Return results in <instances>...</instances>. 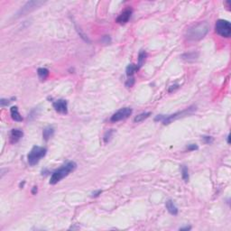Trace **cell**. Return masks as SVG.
Returning <instances> with one entry per match:
<instances>
[{
	"label": "cell",
	"mask_w": 231,
	"mask_h": 231,
	"mask_svg": "<svg viewBox=\"0 0 231 231\" xmlns=\"http://www.w3.org/2000/svg\"><path fill=\"white\" fill-rule=\"evenodd\" d=\"M137 70V68L135 64H129L127 67H126V75L127 76H132L134 74V72Z\"/></svg>",
	"instance_id": "cell-18"
},
{
	"label": "cell",
	"mask_w": 231,
	"mask_h": 231,
	"mask_svg": "<svg viewBox=\"0 0 231 231\" xmlns=\"http://www.w3.org/2000/svg\"><path fill=\"white\" fill-rule=\"evenodd\" d=\"M189 229H191V227H186L184 229H181V230H189Z\"/></svg>",
	"instance_id": "cell-24"
},
{
	"label": "cell",
	"mask_w": 231,
	"mask_h": 231,
	"mask_svg": "<svg viewBox=\"0 0 231 231\" xmlns=\"http://www.w3.org/2000/svg\"><path fill=\"white\" fill-rule=\"evenodd\" d=\"M165 206H166L167 211H168L172 215H177V213H178V208L175 206V204L173 203V201H171V200L167 201Z\"/></svg>",
	"instance_id": "cell-12"
},
{
	"label": "cell",
	"mask_w": 231,
	"mask_h": 231,
	"mask_svg": "<svg viewBox=\"0 0 231 231\" xmlns=\"http://www.w3.org/2000/svg\"><path fill=\"white\" fill-rule=\"evenodd\" d=\"M132 114V109L130 108H124L117 111L110 118L112 122H118L120 120L127 118Z\"/></svg>",
	"instance_id": "cell-5"
},
{
	"label": "cell",
	"mask_w": 231,
	"mask_h": 231,
	"mask_svg": "<svg viewBox=\"0 0 231 231\" xmlns=\"http://www.w3.org/2000/svg\"><path fill=\"white\" fill-rule=\"evenodd\" d=\"M37 73H38V76L40 77V79L44 80L49 75V70L45 68H39L37 70Z\"/></svg>",
	"instance_id": "cell-16"
},
{
	"label": "cell",
	"mask_w": 231,
	"mask_h": 231,
	"mask_svg": "<svg viewBox=\"0 0 231 231\" xmlns=\"http://www.w3.org/2000/svg\"><path fill=\"white\" fill-rule=\"evenodd\" d=\"M46 148L40 147V146H34L31 150V152L28 155V163L31 165H35L38 164V162L46 155Z\"/></svg>",
	"instance_id": "cell-3"
},
{
	"label": "cell",
	"mask_w": 231,
	"mask_h": 231,
	"mask_svg": "<svg viewBox=\"0 0 231 231\" xmlns=\"http://www.w3.org/2000/svg\"><path fill=\"white\" fill-rule=\"evenodd\" d=\"M23 136V131L19 130V129H13L10 133V141L12 144L17 143Z\"/></svg>",
	"instance_id": "cell-10"
},
{
	"label": "cell",
	"mask_w": 231,
	"mask_h": 231,
	"mask_svg": "<svg viewBox=\"0 0 231 231\" xmlns=\"http://www.w3.org/2000/svg\"><path fill=\"white\" fill-rule=\"evenodd\" d=\"M10 113H11V117L13 118V120L17 121V122H21L23 120V117L20 115V113L18 112V108L16 106L12 107L10 108Z\"/></svg>",
	"instance_id": "cell-11"
},
{
	"label": "cell",
	"mask_w": 231,
	"mask_h": 231,
	"mask_svg": "<svg viewBox=\"0 0 231 231\" xmlns=\"http://www.w3.org/2000/svg\"><path fill=\"white\" fill-rule=\"evenodd\" d=\"M131 15H132V9L131 8H127L117 18V23H121V24L126 23L128 22V20L130 19Z\"/></svg>",
	"instance_id": "cell-8"
},
{
	"label": "cell",
	"mask_w": 231,
	"mask_h": 231,
	"mask_svg": "<svg viewBox=\"0 0 231 231\" xmlns=\"http://www.w3.org/2000/svg\"><path fill=\"white\" fill-rule=\"evenodd\" d=\"M77 167V164L74 162H69L66 164H64L62 167H61L60 169H58L57 171H55L52 176H51V180H50V184H56L58 183L61 180H62L63 178H65L66 176H68L71 172H73Z\"/></svg>",
	"instance_id": "cell-2"
},
{
	"label": "cell",
	"mask_w": 231,
	"mask_h": 231,
	"mask_svg": "<svg viewBox=\"0 0 231 231\" xmlns=\"http://www.w3.org/2000/svg\"><path fill=\"white\" fill-rule=\"evenodd\" d=\"M35 192H37V187H33V193L34 194V193H35Z\"/></svg>",
	"instance_id": "cell-25"
},
{
	"label": "cell",
	"mask_w": 231,
	"mask_h": 231,
	"mask_svg": "<svg viewBox=\"0 0 231 231\" xmlns=\"http://www.w3.org/2000/svg\"><path fill=\"white\" fill-rule=\"evenodd\" d=\"M187 148H188L189 151H193V150H197V149H198V146H197L196 145H190Z\"/></svg>",
	"instance_id": "cell-22"
},
{
	"label": "cell",
	"mask_w": 231,
	"mask_h": 231,
	"mask_svg": "<svg viewBox=\"0 0 231 231\" xmlns=\"http://www.w3.org/2000/svg\"><path fill=\"white\" fill-rule=\"evenodd\" d=\"M53 133H54V130H53L52 127H46V128L43 130V132H42L43 139H44L45 141H48V140L52 136Z\"/></svg>",
	"instance_id": "cell-13"
},
{
	"label": "cell",
	"mask_w": 231,
	"mask_h": 231,
	"mask_svg": "<svg viewBox=\"0 0 231 231\" xmlns=\"http://www.w3.org/2000/svg\"><path fill=\"white\" fill-rule=\"evenodd\" d=\"M53 108L54 109L61 114H66L68 112V106H67V101L63 99H59L53 103Z\"/></svg>",
	"instance_id": "cell-7"
},
{
	"label": "cell",
	"mask_w": 231,
	"mask_h": 231,
	"mask_svg": "<svg viewBox=\"0 0 231 231\" xmlns=\"http://www.w3.org/2000/svg\"><path fill=\"white\" fill-rule=\"evenodd\" d=\"M228 143H229V144L230 143V135L228 136Z\"/></svg>",
	"instance_id": "cell-26"
},
{
	"label": "cell",
	"mask_w": 231,
	"mask_h": 231,
	"mask_svg": "<svg viewBox=\"0 0 231 231\" xmlns=\"http://www.w3.org/2000/svg\"><path fill=\"white\" fill-rule=\"evenodd\" d=\"M209 30H210V25L207 22L199 23L188 30L187 38L189 40H192V41L201 40L202 38H204L206 36Z\"/></svg>",
	"instance_id": "cell-1"
},
{
	"label": "cell",
	"mask_w": 231,
	"mask_h": 231,
	"mask_svg": "<svg viewBox=\"0 0 231 231\" xmlns=\"http://www.w3.org/2000/svg\"><path fill=\"white\" fill-rule=\"evenodd\" d=\"M145 58H146V52L145 51H141L139 52V55H138V63L136 65L137 70H139L141 68V66L144 64V62L145 61Z\"/></svg>",
	"instance_id": "cell-14"
},
{
	"label": "cell",
	"mask_w": 231,
	"mask_h": 231,
	"mask_svg": "<svg viewBox=\"0 0 231 231\" xmlns=\"http://www.w3.org/2000/svg\"><path fill=\"white\" fill-rule=\"evenodd\" d=\"M9 100L8 99H5V98H2L1 99V101H0V104H1V106H6V105H8L9 104Z\"/></svg>",
	"instance_id": "cell-21"
},
{
	"label": "cell",
	"mask_w": 231,
	"mask_h": 231,
	"mask_svg": "<svg viewBox=\"0 0 231 231\" xmlns=\"http://www.w3.org/2000/svg\"><path fill=\"white\" fill-rule=\"evenodd\" d=\"M150 115H151V113H150V112L142 113V114H140V115L136 116V117H135L134 121H135L136 123H139V122H142V121H144L145 119H146L147 117H150Z\"/></svg>",
	"instance_id": "cell-15"
},
{
	"label": "cell",
	"mask_w": 231,
	"mask_h": 231,
	"mask_svg": "<svg viewBox=\"0 0 231 231\" xmlns=\"http://www.w3.org/2000/svg\"><path fill=\"white\" fill-rule=\"evenodd\" d=\"M216 32L223 36V37H229L231 34V24L227 20H218L215 25Z\"/></svg>",
	"instance_id": "cell-4"
},
{
	"label": "cell",
	"mask_w": 231,
	"mask_h": 231,
	"mask_svg": "<svg viewBox=\"0 0 231 231\" xmlns=\"http://www.w3.org/2000/svg\"><path fill=\"white\" fill-rule=\"evenodd\" d=\"M101 192H102L101 191H98V192H93V193H92V197H97V196H98Z\"/></svg>",
	"instance_id": "cell-23"
},
{
	"label": "cell",
	"mask_w": 231,
	"mask_h": 231,
	"mask_svg": "<svg viewBox=\"0 0 231 231\" xmlns=\"http://www.w3.org/2000/svg\"><path fill=\"white\" fill-rule=\"evenodd\" d=\"M42 4H43V2H42V1H30V2L26 3V4L21 8V10L19 11L18 14H19V15H23V14H27L28 12H31V11L34 10L35 8L39 7V6H40L41 5H42Z\"/></svg>",
	"instance_id": "cell-6"
},
{
	"label": "cell",
	"mask_w": 231,
	"mask_h": 231,
	"mask_svg": "<svg viewBox=\"0 0 231 231\" xmlns=\"http://www.w3.org/2000/svg\"><path fill=\"white\" fill-rule=\"evenodd\" d=\"M112 133H113L112 130H109L108 132L106 133V135H105V136H104V141H105V143H108V142L110 140V138H111L110 136H111Z\"/></svg>",
	"instance_id": "cell-19"
},
{
	"label": "cell",
	"mask_w": 231,
	"mask_h": 231,
	"mask_svg": "<svg viewBox=\"0 0 231 231\" xmlns=\"http://www.w3.org/2000/svg\"><path fill=\"white\" fill-rule=\"evenodd\" d=\"M182 175H183V179L184 180L185 183L189 182V170L185 165H183L182 167Z\"/></svg>",
	"instance_id": "cell-17"
},
{
	"label": "cell",
	"mask_w": 231,
	"mask_h": 231,
	"mask_svg": "<svg viewBox=\"0 0 231 231\" xmlns=\"http://www.w3.org/2000/svg\"><path fill=\"white\" fill-rule=\"evenodd\" d=\"M134 83H135V80H134V78H131V79L127 80V81L126 83V86L127 88H130V87H132L134 85Z\"/></svg>",
	"instance_id": "cell-20"
},
{
	"label": "cell",
	"mask_w": 231,
	"mask_h": 231,
	"mask_svg": "<svg viewBox=\"0 0 231 231\" xmlns=\"http://www.w3.org/2000/svg\"><path fill=\"white\" fill-rule=\"evenodd\" d=\"M191 108H190L189 109H186V110H184V111H182V112H179V113H176V114H173V115H171V116L165 117H164V119L163 120L164 124V125H168V124H170L171 122H173V120H175L176 118L181 117L183 115H185L186 113H189V111L191 110Z\"/></svg>",
	"instance_id": "cell-9"
}]
</instances>
